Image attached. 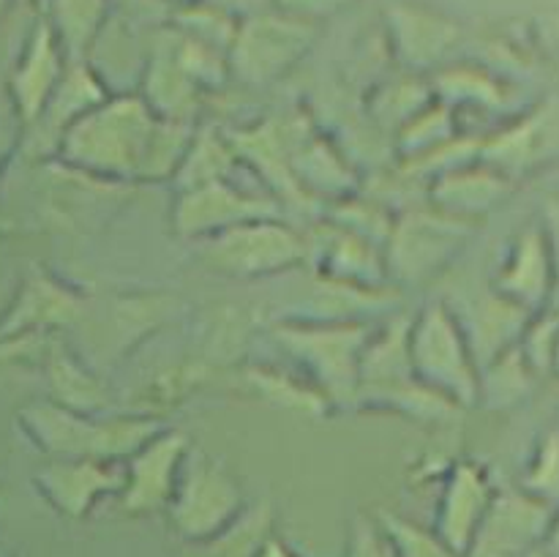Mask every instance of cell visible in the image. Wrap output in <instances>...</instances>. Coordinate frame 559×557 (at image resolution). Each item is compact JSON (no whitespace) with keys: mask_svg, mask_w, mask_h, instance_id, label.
I'll return each instance as SVG.
<instances>
[{"mask_svg":"<svg viewBox=\"0 0 559 557\" xmlns=\"http://www.w3.org/2000/svg\"><path fill=\"white\" fill-rule=\"evenodd\" d=\"M158 118L142 98H107L60 137L55 156L69 169L98 178H140Z\"/></svg>","mask_w":559,"mask_h":557,"instance_id":"6da1fadb","label":"cell"},{"mask_svg":"<svg viewBox=\"0 0 559 557\" xmlns=\"http://www.w3.org/2000/svg\"><path fill=\"white\" fill-rule=\"evenodd\" d=\"M22 435L55 459H91L112 462L134 457L147 440L158 435L156 420H96L91 413L63 407L58 402H31L16 415Z\"/></svg>","mask_w":559,"mask_h":557,"instance_id":"7a4b0ae2","label":"cell"},{"mask_svg":"<svg viewBox=\"0 0 559 557\" xmlns=\"http://www.w3.org/2000/svg\"><path fill=\"white\" fill-rule=\"evenodd\" d=\"M243 489L222 462L191 451L180 467L178 486L169 502V524L183 544L224 533L246 511Z\"/></svg>","mask_w":559,"mask_h":557,"instance_id":"3957f363","label":"cell"},{"mask_svg":"<svg viewBox=\"0 0 559 557\" xmlns=\"http://www.w3.org/2000/svg\"><path fill=\"white\" fill-rule=\"evenodd\" d=\"M413 371L426 388L442 393L453 404H469L478 393L473 355L456 325V317L442 304L426 306L409 325Z\"/></svg>","mask_w":559,"mask_h":557,"instance_id":"277c9868","label":"cell"},{"mask_svg":"<svg viewBox=\"0 0 559 557\" xmlns=\"http://www.w3.org/2000/svg\"><path fill=\"white\" fill-rule=\"evenodd\" d=\"M300 257H304V240L271 216L251 218L211 238H202V260L218 273L238 278L273 276L298 265Z\"/></svg>","mask_w":559,"mask_h":557,"instance_id":"5b68a950","label":"cell"},{"mask_svg":"<svg viewBox=\"0 0 559 557\" xmlns=\"http://www.w3.org/2000/svg\"><path fill=\"white\" fill-rule=\"evenodd\" d=\"M314 22L298 20L284 11H262L238 25L229 47V63L243 80L265 82L284 74L314 42Z\"/></svg>","mask_w":559,"mask_h":557,"instance_id":"8992f818","label":"cell"},{"mask_svg":"<svg viewBox=\"0 0 559 557\" xmlns=\"http://www.w3.org/2000/svg\"><path fill=\"white\" fill-rule=\"evenodd\" d=\"M69 63L71 58L66 55L60 38L55 36L52 25L38 16L9 76V96L22 126H31L44 112Z\"/></svg>","mask_w":559,"mask_h":557,"instance_id":"52a82bcc","label":"cell"},{"mask_svg":"<svg viewBox=\"0 0 559 557\" xmlns=\"http://www.w3.org/2000/svg\"><path fill=\"white\" fill-rule=\"evenodd\" d=\"M189 440L178 431H158L147 440L134 457H129V467L120 489V506L129 513H153L169 508L178 486L180 467L189 457Z\"/></svg>","mask_w":559,"mask_h":557,"instance_id":"ba28073f","label":"cell"},{"mask_svg":"<svg viewBox=\"0 0 559 557\" xmlns=\"http://www.w3.org/2000/svg\"><path fill=\"white\" fill-rule=\"evenodd\" d=\"M551 524V508L527 491L497 495L467 557H527Z\"/></svg>","mask_w":559,"mask_h":557,"instance_id":"9c48e42d","label":"cell"},{"mask_svg":"<svg viewBox=\"0 0 559 557\" xmlns=\"http://www.w3.org/2000/svg\"><path fill=\"white\" fill-rule=\"evenodd\" d=\"M287 347L320 375L328 393H353L360 386L364 328H287L278 331Z\"/></svg>","mask_w":559,"mask_h":557,"instance_id":"30bf717a","label":"cell"},{"mask_svg":"<svg viewBox=\"0 0 559 557\" xmlns=\"http://www.w3.org/2000/svg\"><path fill=\"white\" fill-rule=\"evenodd\" d=\"M38 495L58 513L82 519L93 511L102 497L120 495L123 475L115 473L107 462L91 459H55L33 475Z\"/></svg>","mask_w":559,"mask_h":557,"instance_id":"8fae6325","label":"cell"},{"mask_svg":"<svg viewBox=\"0 0 559 557\" xmlns=\"http://www.w3.org/2000/svg\"><path fill=\"white\" fill-rule=\"evenodd\" d=\"M271 211V202L240 194V191L229 189L224 180H213V183L180 191L178 208H175V227L183 235L211 238V235L224 233L235 224L273 216Z\"/></svg>","mask_w":559,"mask_h":557,"instance_id":"7c38bea8","label":"cell"},{"mask_svg":"<svg viewBox=\"0 0 559 557\" xmlns=\"http://www.w3.org/2000/svg\"><path fill=\"white\" fill-rule=\"evenodd\" d=\"M491 486L486 475L475 464L462 462L453 467L448 478L445 491H442L440 513H437L435 533L456 552L459 557H467L486 513H489Z\"/></svg>","mask_w":559,"mask_h":557,"instance_id":"4fadbf2b","label":"cell"},{"mask_svg":"<svg viewBox=\"0 0 559 557\" xmlns=\"http://www.w3.org/2000/svg\"><path fill=\"white\" fill-rule=\"evenodd\" d=\"M500 295L522 309L535 311L557 295V268L546 227L524 229L500 276Z\"/></svg>","mask_w":559,"mask_h":557,"instance_id":"5bb4252c","label":"cell"},{"mask_svg":"<svg viewBox=\"0 0 559 557\" xmlns=\"http://www.w3.org/2000/svg\"><path fill=\"white\" fill-rule=\"evenodd\" d=\"M388 33L399 55L413 66L437 63L459 42V25L440 11L396 3L385 11Z\"/></svg>","mask_w":559,"mask_h":557,"instance_id":"9a60e30c","label":"cell"},{"mask_svg":"<svg viewBox=\"0 0 559 557\" xmlns=\"http://www.w3.org/2000/svg\"><path fill=\"white\" fill-rule=\"evenodd\" d=\"M107 98L109 91L102 85L96 71L85 60H71L58 91L52 93L44 112L27 129L36 131L38 140H47V145L58 151V142L66 134V129Z\"/></svg>","mask_w":559,"mask_h":557,"instance_id":"2e32d148","label":"cell"},{"mask_svg":"<svg viewBox=\"0 0 559 557\" xmlns=\"http://www.w3.org/2000/svg\"><path fill=\"white\" fill-rule=\"evenodd\" d=\"M459 233H462L459 222H448L445 216H409L396 229V235H391L393 268L407 276V282H413V276H420L448 260V251L453 240H459Z\"/></svg>","mask_w":559,"mask_h":557,"instance_id":"e0dca14e","label":"cell"},{"mask_svg":"<svg viewBox=\"0 0 559 557\" xmlns=\"http://www.w3.org/2000/svg\"><path fill=\"white\" fill-rule=\"evenodd\" d=\"M109 16V0H47L44 20L52 25L71 60H85L87 49L102 36Z\"/></svg>","mask_w":559,"mask_h":557,"instance_id":"ac0fdd59","label":"cell"},{"mask_svg":"<svg viewBox=\"0 0 559 557\" xmlns=\"http://www.w3.org/2000/svg\"><path fill=\"white\" fill-rule=\"evenodd\" d=\"M74 309L76 304L69 293L55 287L47 278H36L16 298V306L11 309V315H5L3 325H0V336L16 339L27 336V333H41L44 328L74 315Z\"/></svg>","mask_w":559,"mask_h":557,"instance_id":"d6986e66","label":"cell"},{"mask_svg":"<svg viewBox=\"0 0 559 557\" xmlns=\"http://www.w3.org/2000/svg\"><path fill=\"white\" fill-rule=\"evenodd\" d=\"M273 535V511L267 502L246 508L243 517L224 533L180 546L175 557H257L260 546Z\"/></svg>","mask_w":559,"mask_h":557,"instance_id":"ffe728a7","label":"cell"},{"mask_svg":"<svg viewBox=\"0 0 559 557\" xmlns=\"http://www.w3.org/2000/svg\"><path fill=\"white\" fill-rule=\"evenodd\" d=\"M147 107L162 120L186 123L197 112V80H191L183 66L169 58H156L147 69Z\"/></svg>","mask_w":559,"mask_h":557,"instance_id":"44dd1931","label":"cell"},{"mask_svg":"<svg viewBox=\"0 0 559 557\" xmlns=\"http://www.w3.org/2000/svg\"><path fill=\"white\" fill-rule=\"evenodd\" d=\"M502 189L506 183L500 175L459 173L445 175L437 183L435 197L445 211H486L497 197H502Z\"/></svg>","mask_w":559,"mask_h":557,"instance_id":"7402d4cb","label":"cell"},{"mask_svg":"<svg viewBox=\"0 0 559 557\" xmlns=\"http://www.w3.org/2000/svg\"><path fill=\"white\" fill-rule=\"evenodd\" d=\"M49 382L55 388L52 402L63 404V407L80 410V413H91L93 407L104 402L102 391L93 382V377L85 369H80L74 358L58 353L49 360Z\"/></svg>","mask_w":559,"mask_h":557,"instance_id":"603a6c76","label":"cell"},{"mask_svg":"<svg viewBox=\"0 0 559 557\" xmlns=\"http://www.w3.org/2000/svg\"><path fill=\"white\" fill-rule=\"evenodd\" d=\"M522 486L530 497L549 506L551 511L559 508V426L546 431L544 440L538 442Z\"/></svg>","mask_w":559,"mask_h":557,"instance_id":"cb8c5ba5","label":"cell"},{"mask_svg":"<svg viewBox=\"0 0 559 557\" xmlns=\"http://www.w3.org/2000/svg\"><path fill=\"white\" fill-rule=\"evenodd\" d=\"M377 519L391 535L399 557H459L435 530H426L391 511H377Z\"/></svg>","mask_w":559,"mask_h":557,"instance_id":"d4e9b609","label":"cell"},{"mask_svg":"<svg viewBox=\"0 0 559 557\" xmlns=\"http://www.w3.org/2000/svg\"><path fill=\"white\" fill-rule=\"evenodd\" d=\"M229 167V147L216 142V137H197L191 142L189 153H186L183 164H180V183L186 189H194V186L213 183V180H222L224 173Z\"/></svg>","mask_w":559,"mask_h":557,"instance_id":"484cf974","label":"cell"},{"mask_svg":"<svg viewBox=\"0 0 559 557\" xmlns=\"http://www.w3.org/2000/svg\"><path fill=\"white\" fill-rule=\"evenodd\" d=\"M344 557H399V555L391 535H388V530L382 528L380 519L358 513V517L349 522Z\"/></svg>","mask_w":559,"mask_h":557,"instance_id":"4316f807","label":"cell"},{"mask_svg":"<svg viewBox=\"0 0 559 557\" xmlns=\"http://www.w3.org/2000/svg\"><path fill=\"white\" fill-rule=\"evenodd\" d=\"M278 11L289 16H298V20L306 22H314L322 20V16H331L336 14L338 9L349 3V0H273Z\"/></svg>","mask_w":559,"mask_h":557,"instance_id":"83f0119b","label":"cell"},{"mask_svg":"<svg viewBox=\"0 0 559 557\" xmlns=\"http://www.w3.org/2000/svg\"><path fill=\"white\" fill-rule=\"evenodd\" d=\"M546 235H549L551 257H555L557 295H559V202H551V205H549V224H546Z\"/></svg>","mask_w":559,"mask_h":557,"instance_id":"f1b7e54d","label":"cell"},{"mask_svg":"<svg viewBox=\"0 0 559 557\" xmlns=\"http://www.w3.org/2000/svg\"><path fill=\"white\" fill-rule=\"evenodd\" d=\"M257 557H298L293 549H289L287 544H284L282 538H276V535H271V538L265 541V544L260 546V552H257Z\"/></svg>","mask_w":559,"mask_h":557,"instance_id":"f546056e","label":"cell"},{"mask_svg":"<svg viewBox=\"0 0 559 557\" xmlns=\"http://www.w3.org/2000/svg\"><path fill=\"white\" fill-rule=\"evenodd\" d=\"M546 366L559 375V328L549 336V347H546Z\"/></svg>","mask_w":559,"mask_h":557,"instance_id":"4dcf8cb0","label":"cell"},{"mask_svg":"<svg viewBox=\"0 0 559 557\" xmlns=\"http://www.w3.org/2000/svg\"><path fill=\"white\" fill-rule=\"evenodd\" d=\"M11 147H14V140H11L9 131L0 129V169H3L5 158H9V153H11Z\"/></svg>","mask_w":559,"mask_h":557,"instance_id":"1f68e13d","label":"cell"},{"mask_svg":"<svg viewBox=\"0 0 559 557\" xmlns=\"http://www.w3.org/2000/svg\"><path fill=\"white\" fill-rule=\"evenodd\" d=\"M11 3H14V0H0V22H3V16H5V14H9Z\"/></svg>","mask_w":559,"mask_h":557,"instance_id":"d6a6232c","label":"cell"},{"mask_svg":"<svg viewBox=\"0 0 559 557\" xmlns=\"http://www.w3.org/2000/svg\"><path fill=\"white\" fill-rule=\"evenodd\" d=\"M527 557H530V555H527Z\"/></svg>","mask_w":559,"mask_h":557,"instance_id":"836d02e7","label":"cell"}]
</instances>
